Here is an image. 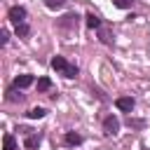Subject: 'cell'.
<instances>
[{
    "label": "cell",
    "instance_id": "obj_1",
    "mask_svg": "<svg viewBox=\"0 0 150 150\" xmlns=\"http://www.w3.org/2000/svg\"><path fill=\"white\" fill-rule=\"evenodd\" d=\"M52 68L59 70V73L66 75V77H75V75H77V66H75V63H68L63 56H54V59H52Z\"/></svg>",
    "mask_w": 150,
    "mask_h": 150
},
{
    "label": "cell",
    "instance_id": "obj_2",
    "mask_svg": "<svg viewBox=\"0 0 150 150\" xmlns=\"http://www.w3.org/2000/svg\"><path fill=\"white\" fill-rule=\"evenodd\" d=\"M103 131H105L108 136H115V134L120 131V120H117L115 115H108V117L103 120Z\"/></svg>",
    "mask_w": 150,
    "mask_h": 150
},
{
    "label": "cell",
    "instance_id": "obj_3",
    "mask_svg": "<svg viewBox=\"0 0 150 150\" xmlns=\"http://www.w3.org/2000/svg\"><path fill=\"white\" fill-rule=\"evenodd\" d=\"M7 14H9V21H14L16 26H19V23H23V19H26V9H23L21 5L9 7V12H7Z\"/></svg>",
    "mask_w": 150,
    "mask_h": 150
},
{
    "label": "cell",
    "instance_id": "obj_4",
    "mask_svg": "<svg viewBox=\"0 0 150 150\" xmlns=\"http://www.w3.org/2000/svg\"><path fill=\"white\" fill-rule=\"evenodd\" d=\"M115 105H117L122 112H131V108H134V98H131V96H120V98L115 101Z\"/></svg>",
    "mask_w": 150,
    "mask_h": 150
},
{
    "label": "cell",
    "instance_id": "obj_5",
    "mask_svg": "<svg viewBox=\"0 0 150 150\" xmlns=\"http://www.w3.org/2000/svg\"><path fill=\"white\" fill-rule=\"evenodd\" d=\"M30 84H33V75H19L14 80V89H26Z\"/></svg>",
    "mask_w": 150,
    "mask_h": 150
},
{
    "label": "cell",
    "instance_id": "obj_6",
    "mask_svg": "<svg viewBox=\"0 0 150 150\" xmlns=\"http://www.w3.org/2000/svg\"><path fill=\"white\" fill-rule=\"evenodd\" d=\"M59 26H61V28H75V26H77V16H75V14H66V16L59 21Z\"/></svg>",
    "mask_w": 150,
    "mask_h": 150
},
{
    "label": "cell",
    "instance_id": "obj_7",
    "mask_svg": "<svg viewBox=\"0 0 150 150\" xmlns=\"http://www.w3.org/2000/svg\"><path fill=\"white\" fill-rule=\"evenodd\" d=\"M63 141H66L68 145H80V143H82V136H80V134H75V131H68Z\"/></svg>",
    "mask_w": 150,
    "mask_h": 150
},
{
    "label": "cell",
    "instance_id": "obj_8",
    "mask_svg": "<svg viewBox=\"0 0 150 150\" xmlns=\"http://www.w3.org/2000/svg\"><path fill=\"white\" fill-rule=\"evenodd\" d=\"M2 148H5V150H16V138H14L12 134H7V136L2 138Z\"/></svg>",
    "mask_w": 150,
    "mask_h": 150
},
{
    "label": "cell",
    "instance_id": "obj_9",
    "mask_svg": "<svg viewBox=\"0 0 150 150\" xmlns=\"http://www.w3.org/2000/svg\"><path fill=\"white\" fill-rule=\"evenodd\" d=\"M23 145H26V148H38V145H40V136L28 134V136H26V141H23Z\"/></svg>",
    "mask_w": 150,
    "mask_h": 150
},
{
    "label": "cell",
    "instance_id": "obj_10",
    "mask_svg": "<svg viewBox=\"0 0 150 150\" xmlns=\"http://www.w3.org/2000/svg\"><path fill=\"white\" fill-rule=\"evenodd\" d=\"M52 89V80L49 77H40L38 80V91H49Z\"/></svg>",
    "mask_w": 150,
    "mask_h": 150
},
{
    "label": "cell",
    "instance_id": "obj_11",
    "mask_svg": "<svg viewBox=\"0 0 150 150\" xmlns=\"http://www.w3.org/2000/svg\"><path fill=\"white\" fill-rule=\"evenodd\" d=\"M45 112H47L45 108H30V110H28V117H30V120H42Z\"/></svg>",
    "mask_w": 150,
    "mask_h": 150
},
{
    "label": "cell",
    "instance_id": "obj_12",
    "mask_svg": "<svg viewBox=\"0 0 150 150\" xmlns=\"http://www.w3.org/2000/svg\"><path fill=\"white\" fill-rule=\"evenodd\" d=\"M87 26H89V28H98V26H101V21H98V16L89 12V14H87Z\"/></svg>",
    "mask_w": 150,
    "mask_h": 150
},
{
    "label": "cell",
    "instance_id": "obj_13",
    "mask_svg": "<svg viewBox=\"0 0 150 150\" xmlns=\"http://www.w3.org/2000/svg\"><path fill=\"white\" fill-rule=\"evenodd\" d=\"M45 5H47L49 9H59V7L66 5V0H45Z\"/></svg>",
    "mask_w": 150,
    "mask_h": 150
},
{
    "label": "cell",
    "instance_id": "obj_14",
    "mask_svg": "<svg viewBox=\"0 0 150 150\" xmlns=\"http://www.w3.org/2000/svg\"><path fill=\"white\" fill-rule=\"evenodd\" d=\"M28 33H30V28H28L26 23H19V26H16V35H21V38H26Z\"/></svg>",
    "mask_w": 150,
    "mask_h": 150
},
{
    "label": "cell",
    "instance_id": "obj_15",
    "mask_svg": "<svg viewBox=\"0 0 150 150\" xmlns=\"http://www.w3.org/2000/svg\"><path fill=\"white\" fill-rule=\"evenodd\" d=\"M112 2H115V7L127 9V7H131V2H134V0H112Z\"/></svg>",
    "mask_w": 150,
    "mask_h": 150
},
{
    "label": "cell",
    "instance_id": "obj_16",
    "mask_svg": "<svg viewBox=\"0 0 150 150\" xmlns=\"http://www.w3.org/2000/svg\"><path fill=\"white\" fill-rule=\"evenodd\" d=\"M0 40H2V45H7V40H9V33H7V28H2V30H0Z\"/></svg>",
    "mask_w": 150,
    "mask_h": 150
},
{
    "label": "cell",
    "instance_id": "obj_17",
    "mask_svg": "<svg viewBox=\"0 0 150 150\" xmlns=\"http://www.w3.org/2000/svg\"><path fill=\"white\" fill-rule=\"evenodd\" d=\"M7 94H9V96H7V98H9V101H19V98H21V96H16V91H14V89H9V91H7Z\"/></svg>",
    "mask_w": 150,
    "mask_h": 150
}]
</instances>
